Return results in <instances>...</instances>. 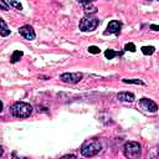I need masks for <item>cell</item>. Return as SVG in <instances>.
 Masks as SVG:
<instances>
[{
    "label": "cell",
    "mask_w": 159,
    "mask_h": 159,
    "mask_svg": "<svg viewBox=\"0 0 159 159\" xmlns=\"http://www.w3.org/2000/svg\"><path fill=\"white\" fill-rule=\"evenodd\" d=\"M7 5H10L17 10H22V5H21L20 0H7Z\"/></svg>",
    "instance_id": "12"
},
{
    "label": "cell",
    "mask_w": 159,
    "mask_h": 159,
    "mask_svg": "<svg viewBox=\"0 0 159 159\" xmlns=\"http://www.w3.org/2000/svg\"><path fill=\"white\" fill-rule=\"evenodd\" d=\"M149 1H150V0H149Z\"/></svg>",
    "instance_id": "24"
},
{
    "label": "cell",
    "mask_w": 159,
    "mask_h": 159,
    "mask_svg": "<svg viewBox=\"0 0 159 159\" xmlns=\"http://www.w3.org/2000/svg\"><path fill=\"white\" fill-rule=\"evenodd\" d=\"M117 55H119V52H117V51H114V50H106L104 51V56H106V58H108V60H112V58H114Z\"/></svg>",
    "instance_id": "11"
},
{
    "label": "cell",
    "mask_w": 159,
    "mask_h": 159,
    "mask_svg": "<svg viewBox=\"0 0 159 159\" xmlns=\"http://www.w3.org/2000/svg\"><path fill=\"white\" fill-rule=\"evenodd\" d=\"M88 51H89V53H93V55H97V53H99V47H97V46H89L88 47Z\"/></svg>",
    "instance_id": "17"
},
{
    "label": "cell",
    "mask_w": 159,
    "mask_h": 159,
    "mask_svg": "<svg viewBox=\"0 0 159 159\" xmlns=\"http://www.w3.org/2000/svg\"><path fill=\"white\" fill-rule=\"evenodd\" d=\"M10 112L16 118H27L32 113V106L26 102H15L10 107Z\"/></svg>",
    "instance_id": "1"
},
{
    "label": "cell",
    "mask_w": 159,
    "mask_h": 159,
    "mask_svg": "<svg viewBox=\"0 0 159 159\" xmlns=\"http://www.w3.org/2000/svg\"><path fill=\"white\" fill-rule=\"evenodd\" d=\"M150 29H152L153 31H158V30H159V26H158V25H150Z\"/></svg>",
    "instance_id": "20"
},
{
    "label": "cell",
    "mask_w": 159,
    "mask_h": 159,
    "mask_svg": "<svg viewBox=\"0 0 159 159\" xmlns=\"http://www.w3.org/2000/svg\"><path fill=\"white\" fill-rule=\"evenodd\" d=\"M0 35L4 36V37L10 35V30H9L7 25H6V22L4 21V19H1V17H0Z\"/></svg>",
    "instance_id": "10"
},
{
    "label": "cell",
    "mask_w": 159,
    "mask_h": 159,
    "mask_svg": "<svg viewBox=\"0 0 159 159\" xmlns=\"http://www.w3.org/2000/svg\"><path fill=\"white\" fill-rule=\"evenodd\" d=\"M123 82H124V83H132V84H144V82H143L142 80H137V78H133V80L124 78Z\"/></svg>",
    "instance_id": "15"
},
{
    "label": "cell",
    "mask_w": 159,
    "mask_h": 159,
    "mask_svg": "<svg viewBox=\"0 0 159 159\" xmlns=\"http://www.w3.org/2000/svg\"><path fill=\"white\" fill-rule=\"evenodd\" d=\"M124 50H125V51H130V52H134V51H135V45H134L133 42H128V43H125V46H124Z\"/></svg>",
    "instance_id": "16"
},
{
    "label": "cell",
    "mask_w": 159,
    "mask_h": 159,
    "mask_svg": "<svg viewBox=\"0 0 159 159\" xmlns=\"http://www.w3.org/2000/svg\"><path fill=\"white\" fill-rule=\"evenodd\" d=\"M93 1H94V0H78V2H80L81 5H83V6H84V5H88V4H92Z\"/></svg>",
    "instance_id": "19"
},
{
    "label": "cell",
    "mask_w": 159,
    "mask_h": 159,
    "mask_svg": "<svg viewBox=\"0 0 159 159\" xmlns=\"http://www.w3.org/2000/svg\"><path fill=\"white\" fill-rule=\"evenodd\" d=\"M138 107H140L143 111H147V112H150V113H155V112L158 111L157 103L153 102V101L149 99V98H142V99H139Z\"/></svg>",
    "instance_id": "6"
},
{
    "label": "cell",
    "mask_w": 159,
    "mask_h": 159,
    "mask_svg": "<svg viewBox=\"0 0 159 159\" xmlns=\"http://www.w3.org/2000/svg\"><path fill=\"white\" fill-rule=\"evenodd\" d=\"M123 152L127 158H138L140 157L142 147L137 142H127L123 147Z\"/></svg>",
    "instance_id": "3"
},
{
    "label": "cell",
    "mask_w": 159,
    "mask_h": 159,
    "mask_svg": "<svg viewBox=\"0 0 159 159\" xmlns=\"http://www.w3.org/2000/svg\"><path fill=\"white\" fill-rule=\"evenodd\" d=\"M142 52H143V55H153L154 52H155V48L153 47V46H143L142 47Z\"/></svg>",
    "instance_id": "13"
},
{
    "label": "cell",
    "mask_w": 159,
    "mask_h": 159,
    "mask_svg": "<svg viewBox=\"0 0 159 159\" xmlns=\"http://www.w3.org/2000/svg\"><path fill=\"white\" fill-rule=\"evenodd\" d=\"M63 158H76L75 154H67V155H63Z\"/></svg>",
    "instance_id": "21"
},
{
    "label": "cell",
    "mask_w": 159,
    "mask_h": 159,
    "mask_svg": "<svg viewBox=\"0 0 159 159\" xmlns=\"http://www.w3.org/2000/svg\"><path fill=\"white\" fill-rule=\"evenodd\" d=\"M19 34H20L22 37H25L26 40H34V39L36 37V34H35L34 29H32L30 25H24V26H21V27L19 29Z\"/></svg>",
    "instance_id": "7"
},
{
    "label": "cell",
    "mask_w": 159,
    "mask_h": 159,
    "mask_svg": "<svg viewBox=\"0 0 159 159\" xmlns=\"http://www.w3.org/2000/svg\"><path fill=\"white\" fill-rule=\"evenodd\" d=\"M101 149H102L101 143L97 139H91L83 143V145L81 147V154L83 157L89 158V157H94L96 154H98Z\"/></svg>",
    "instance_id": "2"
},
{
    "label": "cell",
    "mask_w": 159,
    "mask_h": 159,
    "mask_svg": "<svg viewBox=\"0 0 159 159\" xmlns=\"http://www.w3.org/2000/svg\"><path fill=\"white\" fill-rule=\"evenodd\" d=\"M0 9L4 10V11H7L9 10V5L5 0H0Z\"/></svg>",
    "instance_id": "18"
},
{
    "label": "cell",
    "mask_w": 159,
    "mask_h": 159,
    "mask_svg": "<svg viewBox=\"0 0 159 159\" xmlns=\"http://www.w3.org/2000/svg\"><path fill=\"white\" fill-rule=\"evenodd\" d=\"M117 98L122 102H133L135 99L134 94L130 93V92H120V93L117 94Z\"/></svg>",
    "instance_id": "9"
},
{
    "label": "cell",
    "mask_w": 159,
    "mask_h": 159,
    "mask_svg": "<svg viewBox=\"0 0 159 159\" xmlns=\"http://www.w3.org/2000/svg\"><path fill=\"white\" fill-rule=\"evenodd\" d=\"M99 24V20L92 16H86L80 21V30L83 32H91L97 29Z\"/></svg>",
    "instance_id": "4"
},
{
    "label": "cell",
    "mask_w": 159,
    "mask_h": 159,
    "mask_svg": "<svg viewBox=\"0 0 159 159\" xmlns=\"http://www.w3.org/2000/svg\"><path fill=\"white\" fill-rule=\"evenodd\" d=\"M119 32H120V22L117 21V20H112V21L108 24V26H107V31H106L104 34H106V35H108V34L119 35Z\"/></svg>",
    "instance_id": "8"
},
{
    "label": "cell",
    "mask_w": 159,
    "mask_h": 159,
    "mask_svg": "<svg viewBox=\"0 0 159 159\" xmlns=\"http://www.w3.org/2000/svg\"><path fill=\"white\" fill-rule=\"evenodd\" d=\"M2 153H4V149H2V147H0V157L2 155Z\"/></svg>",
    "instance_id": "22"
},
{
    "label": "cell",
    "mask_w": 159,
    "mask_h": 159,
    "mask_svg": "<svg viewBox=\"0 0 159 159\" xmlns=\"http://www.w3.org/2000/svg\"><path fill=\"white\" fill-rule=\"evenodd\" d=\"M82 73L80 72H75V73H70V72H66V73H62L60 76V80L65 83H71V84H75V83H78L81 80H82Z\"/></svg>",
    "instance_id": "5"
},
{
    "label": "cell",
    "mask_w": 159,
    "mask_h": 159,
    "mask_svg": "<svg viewBox=\"0 0 159 159\" xmlns=\"http://www.w3.org/2000/svg\"><path fill=\"white\" fill-rule=\"evenodd\" d=\"M22 55H24L22 51H14V53H12V56H11V62H12V63L17 62V61L22 57Z\"/></svg>",
    "instance_id": "14"
},
{
    "label": "cell",
    "mask_w": 159,
    "mask_h": 159,
    "mask_svg": "<svg viewBox=\"0 0 159 159\" xmlns=\"http://www.w3.org/2000/svg\"><path fill=\"white\" fill-rule=\"evenodd\" d=\"M1 111H2V102L0 101V112H1Z\"/></svg>",
    "instance_id": "23"
}]
</instances>
